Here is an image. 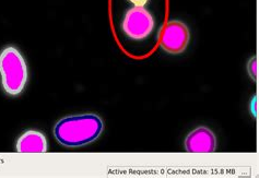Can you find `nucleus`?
Masks as SVG:
<instances>
[{"instance_id": "39448f33", "label": "nucleus", "mask_w": 259, "mask_h": 178, "mask_svg": "<svg viewBox=\"0 0 259 178\" xmlns=\"http://www.w3.org/2000/svg\"><path fill=\"white\" fill-rule=\"evenodd\" d=\"M185 147L192 153H210L215 150V137L210 129L200 127L190 132L185 141Z\"/></svg>"}, {"instance_id": "f03ea898", "label": "nucleus", "mask_w": 259, "mask_h": 178, "mask_svg": "<svg viewBox=\"0 0 259 178\" xmlns=\"http://www.w3.org/2000/svg\"><path fill=\"white\" fill-rule=\"evenodd\" d=\"M0 74L7 93L18 95L22 92L28 80V68L22 55L15 47H7L0 54Z\"/></svg>"}, {"instance_id": "423d86ee", "label": "nucleus", "mask_w": 259, "mask_h": 178, "mask_svg": "<svg viewBox=\"0 0 259 178\" xmlns=\"http://www.w3.org/2000/svg\"><path fill=\"white\" fill-rule=\"evenodd\" d=\"M18 152L21 153H43L47 150V141L45 136L38 131L24 132L20 137L17 143Z\"/></svg>"}, {"instance_id": "f257e3e1", "label": "nucleus", "mask_w": 259, "mask_h": 178, "mask_svg": "<svg viewBox=\"0 0 259 178\" xmlns=\"http://www.w3.org/2000/svg\"><path fill=\"white\" fill-rule=\"evenodd\" d=\"M102 130L103 121L95 114H82L59 120L54 134L59 143L66 147H81L97 140Z\"/></svg>"}, {"instance_id": "7ed1b4c3", "label": "nucleus", "mask_w": 259, "mask_h": 178, "mask_svg": "<svg viewBox=\"0 0 259 178\" xmlns=\"http://www.w3.org/2000/svg\"><path fill=\"white\" fill-rule=\"evenodd\" d=\"M154 20L149 11L142 7H135L126 13L122 29L129 37L142 39L152 32Z\"/></svg>"}, {"instance_id": "0eeeda50", "label": "nucleus", "mask_w": 259, "mask_h": 178, "mask_svg": "<svg viewBox=\"0 0 259 178\" xmlns=\"http://www.w3.org/2000/svg\"><path fill=\"white\" fill-rule=\"evenodd\" d=\"M129 2H132L136 7H142L147 4L148 0H129Z\"/></svg>"}, {"instance_id": "20e7f679", "label": "nucleus", "mask_w": 259, "mask_h": 178, "mask_svg": "<svg viewBox=\"0 0 259 178\" xmlns=\"http://www.w3.org/2000/svg\"><path fill=\"white\" fill-rule=\"evenodd\" d=\"M189 40L187 26L180 21L167 23L161 38L162 49L171 54H180L185 51Z\"/></svg>"}, {"instance_id": "6e6552de", "label": "nucleus", "mask_w": 259, "mask_h": 178, "mask_svg": "<svg viewBox=\"0 0 259 178\" xmlns=\"http://www.w3.org/2000/svg\"><path fill=\"white\" fill-rule=\"evenodd\" d=\"M256 69H257L256 60H251V63H250V72L254 71V78H256Z\"/></svg>"}]
</instances>
